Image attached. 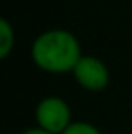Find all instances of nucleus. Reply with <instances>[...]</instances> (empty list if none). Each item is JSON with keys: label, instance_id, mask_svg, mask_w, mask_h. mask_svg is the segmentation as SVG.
Here are the masks:
<instances>
[{"label": "nucleus", "instance_id": "f257e3e1", "mask_svg": "<svg viewBox=\"0 0 132 134\" xmlns=\"http://www.w3.org/2000/svg\"><path fill=\"white\" fill-rule=\"evenodd\" d=\"M80 45L65 31H47L33 45V60L38 67L51 72H65L80 62Z\"/></svg>", "mask_w": 132, "mask_h": 134}, {"label": "nucleus", "instance_id": "f03ea898", "mask_svg": "<svg viewBox=\"0 0 132 134\" xmlns=\"http://www.w3.org/2000/svg\"><path fill=\"white\" fill-rule=\"evenodd\" d=\"M36 121L40 129L51 134H62L71 125V111L60 98H45L36 107Z\"/></svg>", "mask_w": 132, "mask_h": 134}, {"label": "nucleus", "instance_id": "7ed1b4c3", "mask_svg": "<svg viewBox=\"0 0 132 134\" xmlns=\"http://www.w3.org/2000/svg\"><path fill=\"white\" fill-rule=\"evenodd\" d=\"M78 83L89 91H103L109 83V71L94 56H82L72 69Z\"/></svg>", "mask_w": 132, "mask_h": 134}, {"label": "nucleus", "instance_id": "20e7f679", "mask_svg": "<svg viewBox=\"0 0 132 134\" xmlns=\"http://www.w3.org/2000/svg\"><path fill=\"white\" fill-rule=\"evenodd\" d=\"M13 40H15V36H13L11 25L4 18H0V60L9 54V51L13 47Z\"/></svg>", "mask_w": 132, "mask_h": 134}, {"label": "nucleus", "instance_id": "39448f33", "mask_svg": "<svg viewBox=\"0 0 132 134\" xmlns=\"http://www.w3.org/2000/svg\"><path fill=\"white\" fill-rule=\"evenodd\" d=\"M62 134H100L96 127L89 123H71Z\"/></svg>", "mask_w": 132, "mask_h": 134}, {"label": "nucleus", "instance_id": "423d86ee", "mask_svg": "<svg viewBox=\"0 0 132 134\" xmlns=\"http://www.w3.org/2000/svg\"><path fill=\"white\" fill-rule=\"evenodd\" d=\"M22 134H51V132H47L44 129H29V131H25V132H22Z\"/></svg>", "mask_w": 132, "mask_h": 134}]
</instances>
